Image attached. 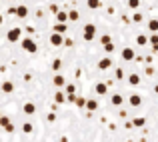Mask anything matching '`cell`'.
Returning a JSON list of instances; mask_svg holds the SVG:
<instances>
[{"label":"cell","mask_w":158,"mask_h":142,"mask_svg":"<svg viewBox=\"0 0 158 142\" xmlns=\"http://www.w3.org/2000/svg\"><path fill=\"white\" fill-rule=\"evenodd\" d=\"M154 92H156V94H158V84H156V86H154Z\"/></svg>","instance_id":"7bdbcfd3"},{"label":"cell","mask_w":158,"mask_h":142,"mask_svg":"<svg viewBox=\"0 0 158 142\" xmlns=\"http://www.w3.org/2000/svg\"><path fill=\"white\" fill-rule=\"evenodd\" d=\"M54 102H56V104L66 102V94L64 92H56V94H54Z\"/></svg>","instance_id":"ffe728a7"},{"label":"cell","mask_w":158,"mask_h":142,"mask_svg":"<svg viewBox=\"0 0 158 142\" xmlns=\"http://www.w3.org/2000/svg\"><path fill=\"white\" fill-rule=\"evenodd\" d=\"M22 110H24V114L32 116V114H34V112H36V106H34V104H32V102H26V104H24V106H22Z\"/></svg>","instance_id":"4fadbf2b"},{"label":"cell","mask_w":158,"mask_h":142,"mask_svg":"<svg viewBox=\"0 0 158 142\" xmlns=\"http://www.w3.org/2000/svg\"><path fill=\"white\" fill-rule=\"evenodd\" d=\"M52 32H58V34H64L66 32V22H56L52 28Z\"/></svg>","instance_id":"9a60e30c"},{"label":"cell","mask_w":158,"mask_h":142,"mask_svg":"<svg viewBox=\"0 0 158 142\" xmlns=\"http://www.w3.org/2000/svg\"><path fill=\"white\" fill-rule=\"evenodd\" d=\"M66 94H74V92H76V86H74V84H66Z\"/></svg>","instance_id":"1f68e13d"},{"label":"cell","mask_w":158,"mask_h":142,"mask_svg":"<svg viewBox=\"0 0 158 142\" xmlns=\"http://www.w3.org/2000/svg\"><path fill=\"white\" fill-rule=\"evenodd\" d=\"M144 124H146V120H144L142 116H136V118L132 120V126H138V128H142Z\"/></svg>","instance_id":"44dd1931"},{"label":"cell","mask_w":158,"mask_h":142,"mask_svg":"<svg viewBox=\"0 0 158 142\" xmlns=\"http://www.w3.org/2000/svg\"><path fill=\"white\" fill-rule=\"evenodd\" d=\"M98 68H100V70H108V68H112V58H110V56L100 58V60H98Z\"/></svg>","instance_id":"52a82bcc"},{"label":"cell","mask_w":158,"mask_h":142,"mask_svg":"<svg viewBox=\"0 0 158 142\" xmlns=\"http://www.w3.org/2000/svg\"><path fill=\"white\" fill-rule=\"evenodd\" d=\"M74 104H76L78 108H86V98H82V96H76V100H74Z\"/></svg>","instance_id":"d4e9b609"},{"label":"cell","mask_w":158,"mask_h":142,"mask_svg":"<svg viewBox=\"0 0 158 142\" xmlns=\"http://www.w3.org/2000/svg\"><path fill=\"white\" fill-rule=\"evenodd\" d=\"M136 44H138V46H144V44H148V36L138 34V36H136Z\"/></svg>","instance_id":"cb8c5ba5"},{"label":"cell","mask_w":158,"mask_h":142,"mask_svg":"<svg viewBox=\"0 0 158 142\" xmlns=\"http://www.w3.org/2000/svg\"><path fill=\"white\" fill-rule=\"evenodd\" d=\"M16 16H18V18H26V16H28V8L24 6V4L16 6Z\"/></svg>","instance_id":"8fae6325"},{"label":"cell","mask_w":158,"mask_h":142,"mask_svg":"<svg viewBox=\"0 0 158 142\" xmlns=\"http://www.w3.org/2000/svg\"><path fill=\"white\" fill-rule=\"evenodd\" d=\"M82 38H84L86 42H92V40L96 38V26H94L92 22L84 24V28H82Z\"/></svg>","instance_id":"6da1fadb"},{"label":"cell","mask_w":158,"mask_h":142,"mask_svg":"<svg viewBox=\"0 0 158 142\" xmlns=\"http://www.w3.org/2000/svg\"><path fill=\"white\" fill-rule=\"evenodd\" d=\"M20 46H22L24 52H30V54L38 52V46H36V42L32 38H22V40H20Z\"/></svg>","instance_id":"7a4b0ae2"},{"label":"cell","mask_w":158,"mask_h":142,"mask_svg":"<svg viewBox=\"0 0 158 142\" xmlns=\"http://www.w3.org/2000/svg\"><path fill=\"white\" fill-rule=\"evenodd\" d=\"M32 130H34V126H32L30 122H24V124H22V132H26V134H30Z\"/></svg>","instance_id":"4316f807"},{"label":"cell","mask_w":158,"mask_h":142,"mask_svg":"<svg viewBox=\"0 0 158 142\" xmlns=\"http://www.w3.org/2000/svg\"><path fill=\"white\" fill-rule=\"evenodd\" d=\"M142 20H144V16L140 14V12H136V14L132 16V22H138V24H140V22H142Z\"/></svg>","instance_id":"4dcf8cb0"},{"label":"cell","mask_w":158,"mask_h":142,"mask_svg":"<svg viewBox=\"0 0 158 142\" xmlns=\"http://www.w3.org/2000/svg\"><path fill=\"white\" fill-rule=\"evenodd\" d=\"M128 84L130 86H140V76L138 74H130V76H128Z\"/></svg>","instance_id":"d6986e66"},{"label":"cell","mask_w":158,"mask_h":142,"mask_svg":"<svg viewBox=\"0 0 158 142\" xmlns=\"http://www.w3.org/2000/svg\"><path fill=\"white\" fill-rule=\"evenodd\" d=\"M126 2H128V0H126Z\"/></svg>","instance_id":"ee69618b"},{"label":"cell","mask_w":158,"mask_h":142,"mask_svg":"<svg viewBox=\"0 0 158 142\" xmlns=\"http://www.w3.org/2000/svg\"><path fill=\"white\" fill-rule=\"evenodd\" d=\"M78 18H80V12H78L76 8H72V10H68V20H70V22H76Z\"/></svg>","instance_id":"ac0fdd59"},{"label":"cell","mask_w":158,"mask_h":142,"mask_svg":"<svg viewBox=\"0 0 158 142\" xmlns=\"http://www.w3.org/2000/svg\"><path fill=\"white\" fill-rule=\"evenodd\" d=\"M122 102H124L122 94H112L110 96V104H112V106H122Z\"/></svg>","instance_id":"9c48e42d"},{"label":"cell","mask_w":158,"mask_h":142,"mask_svg":"<svg viewBox=\"0 0 158 142\" xmlns=\"http://www.w3.org/2000/svg\"><path fill=\"white\" fill-rule=\"evenodd\" d=\"M128 104H130L132 108H138L140 104H142V96L140 94H130L128 96Z\"/></svg>","instance_id":"8992f818"},{"label":"cell","mask_w":158,"mask_h":142,"mask_svg":"<svg viewBox=\"0 0 158 142\" xmlns=\"http://www.w3.org/2000/svg\"><path fill=\"white\" fill-rule=\"evenodd\" d=\"M0 88H2V92H4V94H10V92H14V84H12L10 80L2 82V86H0Z\"/></svg>","instance_id":"7c38bea8"},{"label":"cell","mask_w":158,"mask_h":142,"mask_svg":"<svg viewBox=\"0 0 158 142\" xmlns=\"http://www.w3.org/2000/svg\"><path fill=\"white\" fill-rule=\"evenodd\" d=\"M50 12H52V14H56V12H58V6H56V4H50Z\"/></svg>","instance_id":"ab89813d"},{"label":"cell","mask_w":158,"mask_h":142,"mask_svg":"<svg viewBox=\"0 0 158 142\" xmlns=\"http://www.w3.org/2000/svg\"><path fill=\"white\" fill-rule=\"evenodd\" d=\"M66 100H68V102H74V100H76V94H66Z\"/></svg>","instance_id":"d590c367"},{"label":"cell","mask_w":158,"mask_h":142,"mask_svg":"<svg viewBox=\"0 0 158 142\" xmlns=\"http://www.w3.org/2000/svg\"><path fill=\"white\" fill-rule=\"evenodd\" d=\"M50 44L52 46H64V34H58V32H52L50 34Z\"/></svg>","instance_id":"277c9868"},{"label":"cell","mask_w":158,"mask_h":142,"mask_svg":"<svg viewBox=\"0 0 158 142\" xmlns=\"http://www.w3.org/2000/svg\"><path fill=\"white\" fill-rule=\"evenodd\" d=\"M108 42H112V36L110 34H102L100 36V44L104 46V44H108Z\"/></svg>","instance_id":"83f0119b"},{"label":"cell","mask_w":158,"mask_h":142,"mask_svg":"<svg viewBox=\"0 0 158 142\" xmlns=\"http://www.w3.org/2000/svg\"><path fill=\"white\" fill-rule=\"evenodd\" d=\"M120 56H122V60L130 62V60H134V56H136V54H134V50H132L130 46H126V48L122 50V52H120Z\"/></svg>","instance_id":"5b68a950"},{"label":"cell","mask_w":158,"mask_h":142,"mask_svg":"<svg viewBox=\"0 0 158 142\" xmlns=\"http://www.w3.org/2000/svg\"><path fill=\"white\" fill-rule=\"evenodd\" d=\"M56 22H68V12L58 10L56 12Z\"/></svg>","instance_id":"e0dca14e"},{"label":"cell","mask_w":158,"mask_h":142,"mask_svg":"<svg viewBox=\"0 0 158 142\" xmlns=\"http://www.w3.org/2000/svg\"><path fill=\"white\" fill-rule=\"evenodd\" d=\"M148 42L152 44L154 52H158V32H152V36H148Z\"/></svg>","instance_id":"5bb4252c"},{"label":"cell","mask_w":158,"mask_h":142,"mask_svg":"<svg viewBox=\"0 0 158 142\" xmlns=\"http://www.w3.org/2000/svg\"><path fill=\"white\" fill-rule=\"evenodd\" d=\"M72 44H74V42H72V38H64V46H68V48H70Z\"/></svg>","instance_id":"8d00e7d4"},{"label":"cell","mask_w":158,"mask_h":142,"mask_svg":"<svg viewBox=\"0 0 158 142\" xmlns=\"http://www.w3.org/2000/svg\"><path fill=\"white\" fill-rule=\"evenodd\" d=\"M148 30H150V32H158V20L156 18L148 22Z\"/></svg>","instance_id":"484cf974"},{"label":"cell","mask_w":158,"mask_h":142,"mask_svg":"<svg viewBox=\"0 0 158 142\" xmlns=\"http://www.w3.org/2000/svg\"><path fill=\"white\" fill-rule=\"evenodd\" d=\"M52 84L56 86V88H62V86L66 84V80H64V76H62V74H56V76L52 78Z\"/></svg>","instance_id":"30bf717a"},{"label":"cell","mask_w":158,"mask_h":142,"mask_svg":"<svg viewBox=\"0 0 158 142\" xmlns=\"http://www.w3.org/2000/svg\"><path fill=\"white\" fill-rule=\"evenodd\" d=\"M60 68H62V60L60 58H54L52 60V70L54 72H60Z\"/></svg>","instance_id":"603a6c76"},{"label":"cell","mask_w":158,"mask_h":142,"mask_svg":"<svg viewBox=\"0 0 158 142\" xmlns=\"http://www.w3.org/2000/svg\"><path fill=\"white\" fill-rule=\"evenodd\" d=\"M104 52H114V42H108V44H104Z\"/></svg>","instance_id":"d6a6232c"},{"label":"cell","mask_w":158,"mask_h":142,"mask_svg":"<svg viewBox=\"0 0 158 142\" xmlns=\"http://www.w3.org/2000/svg\"><path fill=\"white\" fill-rule=\"evenodd\" d=\"M4 130H6V132H14V124H12V122H10V124H8V126H6V128H4Z\"/></svg>","instance_id":"74e56055"},{"label":"cell","mask_w":158,"mask_h":142,"mask_svg":"<svg viewBox=\"0 0 158 142\" xmlns=\"http://www.w3.org/2000/svg\"><path fill=\"white\" fill-rule=\"evenodd\" d=\"M86 6H88L90 10H98V8L102 6V2L100 0H86Z\"/></svg>","instance_id":"2e32d148"},{"label":"cell","mask_w":158,"mask_h":142,"mask_svg":"<svg viewBox=\"0 0 158 142\" xmlns=\"http://www.w3.org/2000/svg\"><path fill=\"white\" fill-rule=\"evenodd\" d=\"M86 108H88L90 112L98 110V102H96V100H86Z\"/></svg>","instance_id":"7402d4cb"},{"label":"cell","mask_w":158,"mask_h":142,"mask_svg":"<svg viewBox=\"0 0 158 142\" xmlns=\"http://www.w3.org/2000/svg\"><path fill=\"white\" fill-rule=\"evenodd\" d=\"M2 22H4V16H2V14H0V26H2Z\"/></svg>","instance_id":"b9f144b4"},{"label":"cell","mask_w":158,"mask_h":142,"mask_svg":"<svg viewBox=\"0 0 158 142\" xmlns=\"http://www.w3.org/2000/svg\"><path fill=\"white\" fill-rule=\"evenodd\" d=\"M118 116H120V118H126L128 112H126V110H120V112H118Z\"/></svg>","instance_id":"60d3db41"},{"label":"cell","mask_w":158,"mask_h":142,"mask_svg":"<svg viewBox=\"0 0 158 142\" xmlns=\"http://www.w3.org/2000/svg\"><path fill=\"white\" fill-rule=\"evenodd\" d=\"M144 72H146V76H152V74H154V68H152V66H146Z\"/></svg>","instance_id":"e575fe53"},{"label":"cell","mask_w":158,"mask_h":142,"mask_svg":"<svg viewBox=\"0 0 158 142\" xmlns=\"http://www.w3.org/2000/svg\"><path fill=\"white\" fill-rule=\"evenodd\" d=\"M114 78H116V80H122V78H124V70L122 68H116L114 70Z\"/></svg>","instance_id":"f1b7e54d"},{"label":"cell","mask_w":158,"mask_h":142,"mask_svg":"<svg viewBox=\"0 0 158 142\" xmlns=\"http://www.w3.org/2000/svg\"><path fill=\"white\" fill-rule=\"evenodd\" d=\"M54 120H56V114L50 112V114H48V122H54Z\"/></svg>","instance_id":"f35d334b"},{"label":"cell","mask_w":158,"mask_h":142,"mask_svg":"<svg viewBox=\"0 0 158 142\" xmlns=\"http://www.w3.org/2000/svg\"><path fill=\"white\" fill-rule=\"evenodd\" d=\"M128 6H130V8H134V10H136V8L140 6V0H128Z\"/></svg>","instance_id":"836d02e7"},{"label":"cell","mask_w":158,"mask_h":142,"mask_svg":"<svg viewBox=\"0 0 158 142\" xmlns=\"http://www.w3.org/2000/svg\"><path fill=\"white\" fill-rule=\"evenodd\" d=\"M8 124H10V118H8V116H0V126L6 128Z\"/></svg>","instance_id":"f546056e"},{"label":"cell","mask_w":158,"mask_h":142,"mask_svg":"<svg viewBox=\"0 0 158 142\" xmlns=\"http://www.w3.org/2000/svg\"><path fill=\"white\" fill-rule=\"evenodd\" d=\"M108 86H110L108 82H98V84L94 86V90H96V94H98V96H104V94L108 92Z\"/></svg>","instance_id":"ba28073f"},{"label":"cell","mask_w":158,"mask_h":142,"mask_svg":"<svg viewBox=\"0 0 158 142\" xmlns=\"http://www.w3.org/2000/svg\"><path fill=\"white\" fill-rule=\"evenodd\" d=\"M20 36H22V28H18V26L10 28V30L6 32V40H8V42H18Z\"/></svg>","instance_id":"3957f363"}]
</instances>
